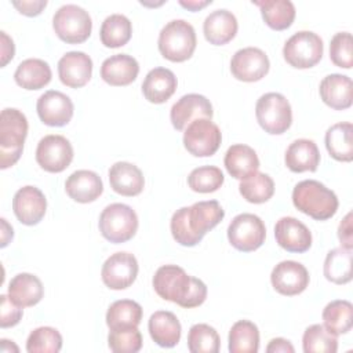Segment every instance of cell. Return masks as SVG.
Here are the masks:
<instances>
[{"label":"cell","mask_w":353,"mask_h":353,"mask_svg":"<svg viewBox=\"0 0 353 353\" xmlns=\"http://www.w3.org/2000/svg\"><path fill=\"white\" fill-rule=\"evenodd\" d=\"M225 216V211L216 200L197 201L190 207H182L172 214L170 228L174 240L183 247L199 244L207 232L214 229Z\"/></svg>","instance_id":"6da1fadb"},{"label":"cell","mask_w":353,"mask_h":353,"mask_svg":"<svg viewBox=\"0 0 353 353\" xmlns=\"http://www.w3.org/2000/svg\"><path fill=\"white\" fill-rule=\"evenodd\" d=\"M152 283L160 298L185 309L197 307L203 305L207 298V285L200 279L189 276L176 265L160 266Z\"/></svg>","instance_id":"7a4b0ae2"},{"label":"cell","mask_w":353,"mask_h":353,"mask_svg":"<svg viewBox=\"0 0 353 353\" xmlns=\"http://www.w3.org/2000/svg\"><path fill=\"white\" fill-rule=\"evenodd\" d=\"M292 203L298 211L316 221L332 218L339 205L336 194L324 183L314 179H305L295 185Z\"/></svg>","instance_id":"3957f363"},{"label":"cell","mask_w":353,"mask_h":353,"mask_svg":"<svg viewBox=\"0 0 353 353\" xmlns=\"http://www.w3.org/2000/svg\"><path fill=\"white\" fill-rule=\"evenodd\" d=\"M26 116L14 108H6L0 114V168L12 167L21 157L28 135Z\"/></svg>","instance_id":"277c9868"},{"label":"cell","mask_w":353,"mask_h":353,"mask_svg":"<svg viewBox=\"0 0 353 353\" xmlns=\"http://www.w3.org/2000/svg\"><path fill=\"white\" fill-rule=\"evenodd\" d=\"M194 28L185 19H172L159 33V51L171 62L188 61L196 50Z\"/></svg>","instance_id":"5b68a950"},{"label":"cell","mask_w":353,"mask_h":353,"mask_svg":"<svg viewBox=\"0 0 353 353\" xmlns=\"http://www.w3.org/2000/svg\"><path fill=\"white\" fill-rule=\"evenodd\" d=\"M99 232L110 243L120 244L131 240L138 230L137 212L127 204L113 203L99 215Z\"/></svg>","instance_id":"8992f818"},{"label":"cell","mask_w":353,"mask_h":353,"mask_svg":"<svg viewBox=\"0 0 353 353\" xmlns=\"http://www.w3.org/2000/svg\"><path fill=\"white\" fill-rule=\"evenodd\" d=\"M255 116L265 132L284 134L292 123V110L288 99L279 92H266L255 105Z\"/></svg>","instance_id":"52a82bcc"},{"label":"cell","mask_w":353,"mask_h":353,"mask_svg":"<svg viewBox=\"0 0 353 353\" xmlns=\"http://www.w3.org/2000/svg\"><path fill=\"white\" fill-rule=\"evenodd\" d=\"M55 34L68 44L84 43L92 30V21L84 8L76 4L59 7L52 18Z\"/></svg>","instance_id":"ba28073f"},{"label":"cell","mask_w":353,"mask_h":353,"mask_svg":"<svg viewBox=\"0 0 353 353\" xmlns=\"http://www.w3.org/2000/svg\"><path fill=\"white\" fill-rule=\"evenodd\" d=\"M323 40L310 30L294 33L283 47V57L288 65L296 69H309L323 58Z\"/></svg>","instance_id":"9c48e42d"},{"label":"cell","mask_w":353,"mask_h":353,"mask_svg":"<svg viewBox=\"0 0 353 353\" xmlns=\"http://www.w3.org/2000/svg\"><path fill=\"white\" fill-rule=\"evenodd\" d=\"M266 237L263 221L250 212L236 215L228 226V240L239 251L251 252L258 250Z\"/></svg>","instance_id":"30bf717a"},{"label":"cell","mask_w":353,"mask_h":353,"mask_svg":"<svg viewBox=\"0 0 353 353\" xmlns=\"http://www.w3.org/2000/svg\"><path fill=\"white\" fill-rule=\"evenodd\" d=\"M222 142L219 127L208 119L192 121L183 132L185 149L196 157H210L215 154Z\"/></svg>","instance_id":"8fae6325"},{"label":"cell","mask_w":353,"mask_h":353,"mask_svg":"<svg viewBox=\"0 0 353 353\" xmlns=\"http://www.w3.org/2000/svg\"><path fill=\"white\" fill-rule=\"evenodd\" d=\"M73 160L72 143L62 135L50 134L41 138L36 149V161L47 172H62Z\"/></svg>","instance_id":"7c38bea8"},{"label":"cell","mask_w":353,"mask_h":353,"mask_svg":"<svg viewBox=\"0 0 353 353\" xmlns=\"http://www.w3.org/2000/svg\"><path fill=\"white\" fill-rule=\"evenodd\" d=\"M138 261L130 252L112 254L102 265L101 277L110 290L128 288L138 276Z\"/></svg>","instance_id":"4fadbf2b"},{"label":"cell","mask_w":353,"mask_h":353,"mask_svg":"<svg viewBox=\"0 0 353 353\" xmlns=\"http://www.w3.org/2000/svg\"><path fill=\"white\" fill-rule=\"evenodd\" d=\"M270 68L268 55L256 47H245L234 52L230 61L232 74L245 83H252L263 79Z\"/></svg>","instance_id":"5bb4252c"},{"label":"cell","mask_w":353,"mask_h":353,"mask_svg":"<svg viewBox=\"0 0 353 353\" xmlns=\"http://www.w3.org/2000/svg\"><path fill=\"white\" fill-rule=\"evenodd\" d=\"M270 281L279 294L294 296L303 292L309 285V272L296 261H281L273 268Z\"/></svg>","instance_id":"9a60e30c"},{"label":"cell","mask_w":353,"mask_h":353,"mask_svg":"<svg viewBox=\"0 0 353 353\" xmlns=\"http://www.w3.org/2000/svg\"><path fill=\"white\" fill-rule=\"evenodd\" d=\"M36 110L46 125L62 127L72 120L74 106L66 94L50 90L39 97Z\"/></svg>","instance_id":"2e32d148"},{"label":"cell","mask_w":353,"mask_h":353,"mask_svg":"<svg viewBox=\"0 0 353 353\" xmlns=\"http://www.w3.org/2000/svg\"><path fill=\"white\" fill-rule=\"evenodd\" d=\"M212 105L210 99L200 94H186L181 97L171 108L170 119L172 127L183 131L192 121L197 119H212Z\"/></svg>","instance_id":"e0dca14e"},{"label":"cell","mask_w":353,"mask_h":353,"mask_svg":"<svg viewBox=\"0 0 353 353\" xmlns=\"http://www.w3.org/2000/svg\"><path fill=\"white\" fill-rule=\"evenodd\" d=\"M12 210L18 221L23 225H37L46 215L47 200L44 193L36 186H23L17 190L12 199Z\"/></svg>","instance_id":"ac0fdd59"},{"label":"cell","mask_w":353,"mask_h":353,"mask_svg":"<svg viewBox=\"0 0 353 353\" xmlns=\"http://www.w3.org/2000/svg\"><path fill=\"white\" fill-rule=\"evenodd\" d=\"M274 237L277 244L288 252H305L312 247L309 228L294 216H283L276 222Z\"/></svg>","instance_id":"d6986e66"},{"label":"cell","mask_w":353,"mask_h":353,"mask_svg":"<svg viewBox=\"0 0 353 353\" xmlns=\"http://www.w3.org/2000/svg\"><path fill=\"white\" fill-rule=\"evenodd\" d=\"M92 74V59L83 51H69L58 61V76L63 85L80 88Z\"/></svg>","instance_id":"ffe728a7"},{"label":"cell","mask_w":353,"mask_h":353,"mask_svg":"<svg viewBox=\"0 0 353 353\" xmlns=\"http://www.w3.org/2000/svg\"><path fill=\"white\" fill-rule=\"evenodd\" d=\"M65 190L68 196L77 203H92L103 192L101 176L90 170H77L72 172L66 182Z\"/></svg>","instance_id":"44dd1931"},{"label":"cell","mask_w":353,"mask_h":353,"mask_svg":"<svg viewBox=\"0 0 353 353\" xmlns=\"http://www.w3.org/2000/svg\"><path fill=\"white\" fill-rule=\"evenodd\" d=\"M139 73L138 61L128 54H116L106 58L101 65V77L105 83L121 87L131 84Z\"/></svg>","instance_id":"7402d4cb"},{"label":"cell","mask_w":353,"mask_h":353,"mask_svg":"<svg viewBox=\"0 0 353 353\" xmlns=\"http://www.w3.org/2000/svg\"><path fill=\"white\" fill-rule=\"evenodd\" d=\"M110 188L127 197L138 196L145 186V178L142 171L132 163L117 161L109 168Z\"/></svg>","instance_id":"603a6c76"},{"label":"cell","mask_w":353,"mask_h":353,"mask_svg":"<svg viewBox=\"0 0 353 353\" xmlns=\"http://www.w3.org/2000/svg\"><path fill=\"white\" fill-rule=\"evenodd\" d=\"M239 23L233 12L221 8L210 12L203 23L204 37L210 44L223 46L237 33Z\"/></svg>","instance_id":"cb8c5ba5"},{"label":"cell","mask_w":353,"mask_h":353,"mask_svg":"<svg viewBox=\"0 0 353 353\" xmlns=\"http://www.w3.org/2000/svg\"><path fill=\"white\" fill-rule=\"evenodd\" d=\"M352 80L349 76L332 73L320 83V97L323 102L335 110H345L352 106Z\"/></svg>","instance_id":"d4e9b609"},{"label":"cell","mask_w":353,"mask_h":353,"mask_svg":"<svg viewBox=\"0 0 353 353\" xmlns=\"http://www.w3.org/2000/svg\"><path fill=\"white\" fill-rule=\"evenodd\" d=\"M284 161L292 172H314L320 164V152L312 139H295L287 148Z\"/></svg>","instance_id":"484cf974"},{"label":"cell","mask_w":353,"mask_h":353,"mask_svg":"<svg viewBox=\"0 0 353 353\" xmlns=\"http://www.w3.org/2000/svg\"><path fill=\"white\" fill-rule=\"evenodd\" d=\"M150 338L161 347H174L179 339L182 327L178 317L172 312L157 310L148 323Z\"/></svg>","instance_id":"4316f807"},{"label":"cell","mask_w":353,"mask_h":353,"mask_svg":"<svg viewBox=\"0 0 353 353\" xmlns=\"http://www.w3.org/2000/svg\"><path fill=\"white\" fill-rule=\"evenodd\" d=\"M176 84V77L170 69L154 68L146 74L142 83V92L149 102L164 103L175 92Z\"/></svg>","instance_id":"83f0119b"},{"label":"cell","mask_w":353,"mask_h":353,"mask_svg":"<svg viewBox=\"0 0 353 353\" xmlns=\"http://www.w3.org/2000/svg\"><path fill=\"white\" fill-rule=\"evenodd\" d=\"M44 295V287L40 279L30 273H18L8 284V296L21 306L29 307L37 305Z\"/></svg>","instance_id":"f1b7e54d"},{"label":"cell","mask_w":353,"mask_h":353,"mask_svg":"<svg viewBox=\"0 0 353 353\" xmlns=\"http://www.w3.org/2000/svg\"><path fill=\"white\" fill-rule=\"evenodd\" d=\"M223 164L233 178L241 181L258 171L259 159L251 146L236 143L226 150Z\"/></svg>","instance_id":"f546056e"},{"label":"cell","mask_w":353,"mask_h":353,"mask_svg":"<svg viewBox=\"0 0 353 353\" xmlns=\"http://www.w3.org/2000/svg\"><path fill=\"white\" fill-rule=\"evenodd\" d=\"M51 77L50 65L39 58L22 61L14 73L15 83L25 90H40L51 81Z\"/></svg>","instance_id":"4dcf8cb0"},{"label":"cell","mask_w":353,"mask_h":353,"mask_svg":"<svg viewBox=\"0 0 353 353\" xmlns=\"http://www.w3.org/2000/svg\"><path fill=\"white\" fill-rule=\"evenodd\" d=\"M353 125L349 121L336 123L325 132V148L330 156L338 161L349 163L353 160Z\"/></svg>","instance_id":"1f68e13d"},{"label":"cell","mask_w":353,"mask_h":353,"mask_svg":"<svg viewBox=\"0 0 353 353\" xmlns=\"http://www.w3.org/2000/svg\"><path fill=\"white\" fill-rule=\"evenodd\" d=\"M252 3L261 8L265 23L273 30H284L290 28L295 19V6L290 0H265Z\"/></svg>","instance_id":"d6a6232c"},{"label":"cell","mask_w":353,"mask_h":353,"mask_svg":"<svg viewBox=\"0 0 353 353\" xmlns=\"http://www.w3.org/2000/svg\"><path fill=\"white\" fill-rule=\"evenodd\" d=\"M132 34L131 21L123 14H112L101 25L99 37L105 47L117 48L125 46Z\"/></svg>","instance_id":"836d02e7"},{"label":"cell","mask_w":353,"mask_h":353,"mask_svg":"<svg viewBox=\"0 0 353 353\" xmlns=\"http://www.w3.org/2000/svg\"><path fill=\"white\" fill-rule=\"evenodd\" d=\"M142 320V307L132 299L113 302L106 312V325L109 330L138 327Z\"/></svg>","instance_id":"e575fe53"},{"label":"cell","mask_w":353,"mask_h":353,"mask_svg":"<svg viewBox=\"0 0 353 353\" xmlns=\"http://www.w3.org/2000/svg\"><path fill=\"white\" fill-rule=\"evenodd\" d=\"M323 321L327 331L336 336L349 332L353 325L352 303L345 299L331 301L323 310Z\"/></svg>","instance_id":"d590c367"},{"label":"cell","mask_w":353,"mask_h":353,"mask_svg":"<svg viewBox=\"0 0 353 353\" xmlns=\"http://www.w3.org/2000/svg\"><path fill=\"white\" fill-rule=\"evenodd\" d=\"M259 350V330L250 320L236 321L229 331L230 353H256Z\"/></svg>","instance_id":"8d00e7d4"},{"label":"cell","mask_w":353,"mask_h":353,"mask_svg":"<svg viewBox=\"0 0 353 353\" xmlns=\"http://www.w3.org/2000/svg\"><path fill=\"white\" fill-rule=\"evenodd\" d=\"M324 276L335 284H346L352 280V250L343 247L328 251L324 261Z\"/></svg>","instance_id":"74e56055"},{"label":"cell","mask_w":353,"mask_h":353,"mask_svg":"<svg viewBox=\"0 0 353 353\" xmlns=\"http://www.w3.org/2000/svg\"><path fill=\"white\" fill-rule=\"evenodd\" d=\"M239 190L243 199L248 203L262 204L272 199L274 193V182L268 174L256 171L250 176L241 179Z\"/></svg>","instance_id":"f35d334b"},{"label":"cell","mask_w":353,"mask_h":353,"mask_svg":"<svg viewBox=\"0 0 353 353\" xmlns=\"http://www.w3.org/2000/svg\"><path fill=\"white\" fill-rule=\"evenodd\" d=\"M302 346L305 353H335L338 350V338L327 331L324 325L313 324L305 330Z\"/></svg>","instance_id":"ab89813d"},{"label":"cell","mask_w":353,"mask_h":353,"mask_svg":"<svg viewBox=\"0 0 353 353\" xmlns=\"http://www.w3.org/2000/svg\"><path fill=\"white\" fill-rule=\"evenodd\" d=\"M219 347L221 339L214 327L204 323L190 327L188 334V349L192 353H218Z\"/></svg>","instance_id":"60d3db41"},{"label":"cell","mask_w":353,"mask_h":353,"mask_svg":"<svg viewBox=\"0 0 353 353\" xmlns=\"http://www.w3.org/2000/svg\"><path fill=\"white\" fill-rule=\"evenodd\" d=\"M62 349V335L57 328L39 327L26 339L29 353H58Z\"/></svg>","instance_id":"b9f144b4"},{"label":"cell","mask_w":353,"mask_h":353,"mask_svg":"<svg viewBox=\"0 0 353 353\" xmlns=\"http://www.w3.org/2000/svg\"><path fill=\"white\" fill-rule=\"evenodd\" d=\"M225 181L223 172L215 165H203L192 170L188 176V185L193 192L211 193L218 190Z\"/></svg>","instance_id":"7bdbcfd3"},{"label":"cell","mask_w":353,"mask_h":353,"mask_svg":"<svg viewBox=\"0 0 353 353\" xmlns=\"http://www.w3.org/2000/svg\"><path fill=\"white\" fill-rule=\"evenodd\" d=\"M108 345L114 353H137L142 347V335L138 327L110 330Z\"/></svg>","instance_id":"ee69618b"},{"label":"cell","mask_w":353,"mask_h":353,"mask_svg":"<svg viewBox=\"0 0 353 353\" xmlns=\"http://www.w3.org/2000/svg\"><path fill=\"white\" fill-rule=\"evenodd\" d=\"M330 59L343 69L353 66V40L349 32H339L331 39Z\"/></svg>","instance_id":"f6af8a7d"},{"label":"cell","mask_w":353,"mask_h":353,"mask_svg":"<svg viewBox=\"0 0 353 353\" xmlns=\"http://www.w3.org/2000/svg\"><path fill=\"white\" fill-rule=\"evenodd\" d=\"M22 319V307L15 305L8 295L0 296V327L8 328L17 325Z\"/></svg>","instance_id":"bcb514c9"},{"label":"cell","mask_w":353,"mask_h":353,"mask_svg":"<svg viewBox=\"0 0 353 353\" xmlns=\"http://www.w3.org/2000/svg\"><path fill=\"white\" fill-rule=\"evenodd\" d=\"M338 239L341 245L346 250L353 248V233H352V212H347L346 216L341 221L338 226Z\"/></svg>","instance_id":"7dc6e473"},{"label":"cell","mask_w":353,"mask_h":353,"mask_svg":"<svg viewBox=\"0 0 353 353\" xmlns=\"http://www.w3.org/2000/svg\"><path fill=\"white\" fill-rule=\"evenodd\" d=\"M12 6L26 17H36L41 14V11L47 6V0H29V1H12Z\"/></svg>","instance_id":"c3c4849f"},{"label":"cell","mask_w":353,"mask_h":353,"mask_svg":"<svg viewBox=\"0 0 353 353\" xmlns=\"http://www.w3.org/2000/svg\"><path fill=\"white\" fill-rule=\"evenodd\" d=\"M0 37H1V68H4L14 58L15 46L12 39L6 32H0Z\"/></svg>","instance_id":"681fc988"},{"label":"cell","mask_w":353,"mask_h":353,"mask_svg":"<svg viewBox=\"0 0 353 353\" xmlns=\"http://www.w3.org/2000/svg\"><path fill=\"white\" fill-rule=\"evenodd\" d=\"M268 353H294L295 349L290 341L284 338H273L266 346Z\"/></svg>","instance_id":"f907efd6"},{"label":"cell","mask_w":353,"mask_h":353,"mask_svg":"<svg viewBox=\"0 0 353 353\" xmlns=\"http://www.w3.org/2000/svg\"><path fill=\"white\" fill-rule=\"evenodd\" d=\"M211 3H212L211 0H188V1L181 0V1H179V4H181L183 8L189 10V11H199V10L204 8L205 6H208V4H211Z\"/></svg>","instance_id":"816d5d0a"}]
</instances>
